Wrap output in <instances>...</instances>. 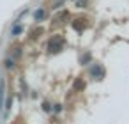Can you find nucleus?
Listing matches in <instances>:
<instances>
[{"mask_svg": "<svg viewBox=\"0 0 129 124\" xmlns=\"http://www.w3.org/2000/svg\"><path fill=\"white\" fill-rule=\"evenodd\" d=\"M62 46H64V39H62L60 36H53V37L48 41V50H50L51 53H58V52L62 50Z\"/></svg>", "mask_w": 129, "mask_h": 124, "instance_id": "1", "label": "nucleus"}, {"mask_svg": "<svg viewBox=\"0 0 129 124\" xmlns=\"http://www.w3.org/2000/svg\"><path fill=\"white\" fill-rule=\"evenodd\" d=\"M90 75H92L94 78H97V80H99V78H103L104 71H103V67H101V66H92V67H90Z\"/></svg>", "mask_w": 129, "mask_h": 124, "instance_id": "2", "label": "nucleus"}, {"mask_svg": "<svg viewBox=\"0 0 129 124\" xmlns=\"http://www.w3.org/2000/svg\"><path fill=\"white\" fill-rule=\"evenodd\" d=\"M87 25H88V23H87L85 20H74V21H73V27H74L76 30H80V32H81V30H85V29H87Z\"/></svg>", "mask_w": 129, "mask_h": 124, "instance_id": "3", "label": "nucleus"}, {"mask_svg": "<svg viewBox=\"0 0 129 124\" xmlns=\"http://www.w3.org/2000/svg\"><path fill=\"white\" fill-rule=\"evenodd\" d=\"M43 16H44V11H43V9H39V11H36V20H41Z\"/></svg>", "mask_w": 129, "mask_h": 124, "instance_id": "4", "label": "nucleus"}, {"mask_svg": "<svg viewBox=\"0 0 129 124\" xmlns=\"http://www.w3.org/2000/svg\"><path fill=\"white\" fill-rule=\"evenodd\" d=\"M74 89H83V82H81V80H78V82L74 83Z\"/></svg>", "mask_w": 129, "mask_h": 124, "instance_id": "5", "label": "nucleus"}, {"mask_svg": "<svg viewBox=\"0 0 129 124\" xmlns=\"http://www.w3.org/2000/svg\"><path fill=\"white\" fill-rule=\"evenodd\" d=\"M20 32H21V27H20V25H18V27H14V29H13V34H20Z\"/></svg>", "mask_w": 129, "mask_h": 124, "instance_id": "6", "label": "nucleus"}, {"mask_svg": "<svg viewBox=\"0 0 129 124\" xmlns=\"http://www.w3.org/2000/svg\"><path fill=\"white\" fill-rule=\"evenodd\" d=\"M0 108H2V80H0Z\"/></svg>", "mask_w": 129, "mask_h": 124, "instance_id": "7", "label": "nucleus"}]
</instances>
